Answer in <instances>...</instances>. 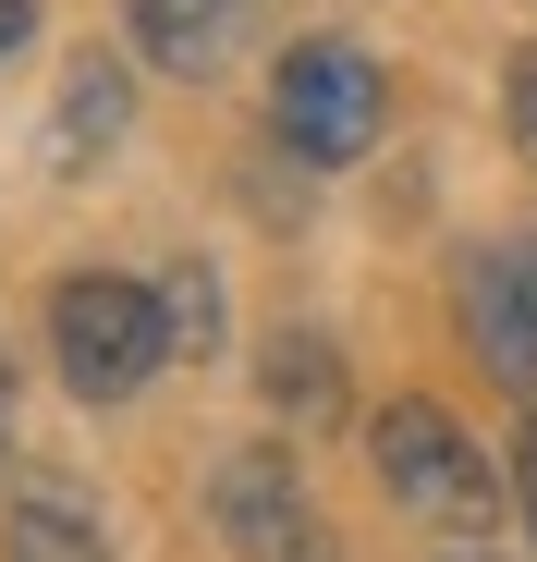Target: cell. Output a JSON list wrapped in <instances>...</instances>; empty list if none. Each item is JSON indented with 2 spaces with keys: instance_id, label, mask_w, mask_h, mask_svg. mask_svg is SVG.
Returning <instances> with one entry per match:
<instances>
[{
  "instance_id": "1",
  "label": "cell",
  "mask_w": 537,
  "mask_h": 562,
  "mask_svg": "<svg viewBox=\"0 0 537 562\" xmlns=\"http://www.w3.org/2000/svg\"><path fill=\"white\" fill-rule=\"evenodd\" d=\"M49 355H61V392L73 404H135L159 367H171V306L123 269H73L49 294Z\"/></svg>"
},
{
  "instance_id": "2",
  "label": "cell",
  "mask_w": 537,
  "mask_h": 562,
  "mask_svg": "<svg viewBox=\"0 0 537 562\" xmlns=\"http://www.w3.org/2000/svg\"><path fill=\"white\" fill-rule=\"evenodd\" d=\"M379 111H391V86H379V61L354 37H306V49H282V74H268V123H282V147L318 159V171L367 159Z\"/></svg>"
},
{
  "instance_id": "3",
  "label": "cell",
  "mask_w": 537,
  "mask_h": 562,
  "mask_svg": "<svg viewBox=\"0 0 537 562\" xmlns=\"http://www.w3.org/2000/svg\"><path fill=\"white\" fill-rule=\"evenodd\" d=\"M367 464H379V490L403 502V514H427V526H489L501 514V477H489V452L439 416V404H391L379 428H367Z\"/></svg>"
},
{
  "instance_id": "4",
  "label": "cell",
  "mask_w": 537,
  "mask_h": 562,
  "mask_svg": "<svg viewBox=\"0 0 537 562\" xmlns=\"http://www.w3.org/2000/svg\"><path fill=\"white\" fill-rule=\"evenodd\" d=\"M208 526L232 538V562H330V526H318V502H306L282 440H244L208 477Z\"/></svg>"
},
{
  "instance_id": "5",
  "label": "cell",
  "mask_w": 537,
  "mask_h": 562,
  "mask_svg": "<svg viewBox=\"0 0 537 562\" xmlns=\"http://www.w3.org/2000/svg\"><path fill=\"white\" fill-rule=\"evenodd\" d=\"M465 342L489 355V380L537 404V233H501L465 257Z\"/></svg>"
},
{
  "instance_id": "6",
  "label": "cell",
  "mask_w": 537,
  "mask_h": 562,
  "mask_svg": "<svg viewBox=\"0 0 537 562\" xmlns=\"http://www.w3.org/2000/svg\"><path fill=\"white\" fill-rule=\"evenodd\" d=\"M123 123H135V86H123V61H111V49H85V61H73V86H61L49 159H61V171H99V159L123 147Z\"/></svg>"
},
{
  "instance_id": "7",
  "label": "cell",
  "mask_w": 537,
  "mask_h": 562,
  "mask_svg": "<svg viewBox=\"0 0 537 562\" xmlns=\"http://www.w3.org/2000/svg\"><path fill=\"white\" fill-rule=\"evenodd\" d=\"M0 562H111V526L85 490H13L0 514Z\"/></svg>"
},
{
  "instance_id": "8",
  "label": "cell",
  "mask_w": 537,
  "mask_h": 562,
  "mask_svg": "<svg viewBox=\"0 0 537 562\" xmlns=\"http://www.w3.org/2000/svg\"><path fill=\"white\" fill-rule=\"evenodd\" d=\"M123 25H135V49H147V61L208 74V61L232 49V25H244V0H123Z\"/></svg>"
},
{
  "instance_id": "9",
  "label": "cell",
  "mask_w": 537,
  "mask_h": 562,
  "mask_svg": "<svg viewBox=\"0 0 537 562\" xmlns=\"http://www.w3.org/2000/svg\"><path fill=\"white\" fill-rule=\"evenodd\" d=\"M268 404H282V416H330V404H342V367H330L318 330H282V342H268Z\"/></svg>"
},
{
  "instance_id": "10",
  "label": "cell",
  "mask_w": 537,
  "mask_h": 562,
  "mask_svg": "<svg viewBox=\"0 0 537 562\" xmlns=\"http://www.w3.org/2000/svg\"><path fill=\"white\" fill-rule=\"evenodd\" d=\"M159 306H171V355H220V269L208 257H171Z\"/></svg>"
},
{
  "instance_id": "11",
  "label": "cell",
  "mask_w": 537,
  "mask_h": 562,
  "mask_svg": "<svg viewBox=\"0 0 537 562\" xmlns=\"http://www.w3.org/2000/svg\"><path fill=\"white\" fill-rule=\"evenodd\" d=\"M513 147L537 159V49H513Z\"/></svg>"
},
{
  "instance_id": "12",
  "label": "cell",
  "mask_w": 537,
  "mask_h": 562,
  "mask_svg": "<svg viewBox=\"0 0 537 562\" xmlns=\"http://www.w3.org/2000/svg\"><path fill=\"white\" fill-rule=\"evenodd\" d=\"M25 37H37V0H0V61H13Z\"/></svg>"
},
{
  "instance_id": "13",
  "label": "cell",
  "mask_w": 537,
  "mask_h": 562,
  "mask_svg": "<svg viewBox=\"0 0 537 562\" xmlns=\"http://www.w3.org/2000/svg\"><path fill=\"white\" fill-rule=\"evenodd\" d=\"M513 502H525V538H537V440L513 452Z\"/></svg>"
},
{
  "instance_id": "14",
  "label": "cell",
  "mask_w": 537,
  "mask_h": 562,
  "mask_svg": "<svg viewBox=\"0 0 537 562\" xmlns=\"http://www.w3.org/2000/svg\"><path fill=\"white\" fill-rule=\"evenodd\" d=\"M0 464H13V355H0Z\"/></svg>"
},
{
  "instance_id": "15",
  "label": "cell",
  "mask_w": 537,
  "mask_h": 562,
  "mask_svg": "<svg viewBox=\"0 0 537 562\" xmlns=\"http://www.w3.org/2000/svg\"><path fill=\"white\" fill-rule=\"evenodd\" d=\"M453 562H489V550H453Z\"/></svg>"
}]
</instances>
